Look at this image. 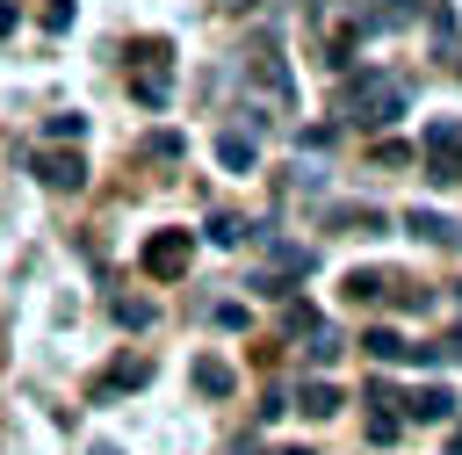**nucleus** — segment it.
Returning a JSON list of instances; mask_svg holds the SVG:
<instances>
[{
    "mask_svg": "<svg viewBox=\"0 0 462 455\" xmlns=\"http://www.w3.org/2000/svg\"><path fill=\"white\" fill-rule=\"evenodd\" d=\"M404 79H390V72H375V65H354L346 79H339V108L361 123V130H390L397 116H404Z\"/></svg>",
    "mask_w": 462,
    "mask_h": 455,
    "instance_id": "nucleus-1",
    "label": "nucleus"
},
{
    "mask_svg": "<svg viewBox=\"0 0 462 455\" xmlns=\"http://www.w3.org/2000/svg\"><path fill=\"white\" fill-rule=\"evenodd\" d=\"M188 260H195V231H173V224H166V231L144 238V274H152V282H180Z\"/></svg>",
    "mask_w": 462,
    "mask_h": 455,
    "instance_id": "nucleus-2",
    "label": "nucleus"
},
{
    "mask_svg": "<svg viewBox=\"0 0 462 455\" xmlns=\"http://www.w3.org/2000/svg\"><path fill=\"white\" fill-rule=\"evenodd\" d=\"M36 181H43L51 195H79V188H87V159H79L72 144H58V152L36 159Z\"/></svg>",
    "mask_w": 462,
    "mask_h": 455,
    "instance_id": "nucleus-3",
    "label": "nucleus"
},
{
    "mask_svg": "<svg viewBox=\"0 0 462 455\" xmlns=\"http://www.w3.org/2000/svg\"><path fill=\"white\" fill-rule=\"evenodd\" d=\"M152 383V354H123L101 383H94V404H108V397H130V390H144Z\"/></svg>",
    "mask_w": 462,
    "mask_h": 455,
    "instance_id": "nucleus-4",
    "label": "nucleus"
},
{
    "mask_svg": "<svg viewBox=\"0 0 462 455\" xmlns=\"http://www.w3.org/2000/svg\"><path fill=\"white\" fill-rule=\"evenodd\" d=\"M411 22H426V0H368V7H361V29H368V36L411 29Z\"/></svg>",
    "mask_w": 462,
    "mask_h": 455,
    "instance_id": "nucleus-5",
    "label": "nucleus"
},
{
    "mask_svg": "<svg viewBox=\"0 0 462 455\" xmlns=\"http://www.w3.org/2000/svg\"><path fill=\"white\" fill-rule=\"evenodd\" d=\"M339 404H346V390H339L332 376H310V383H303V390L289 397V412H303V419H332Z\"/></svg>",
    "mask_w": 462,
    "mask_h": 455,
    "instance_id": "nucleus-6",
    "label": "nucleus"
},
{
    "mask_svg": "<svg viewBox=\"0 0 462 455\" xmlns=\"http://www.w3.org/2000/svg\"><path fill=\"white\" fill-rule=\"evenodd\" d=\"M253 159H260V144H253V130H245V123L217 130V166H224V173H253Z\"/></svg>",
    "mask_w": 462,
    "mask_h": 455,
    "instance_id": "nucleus-7",
    "label": "nucleus"
},
{
    "mask_svg": "<svg viewBox=\"0 0 462 455\" xmlns=\"http://www.w3.org/2000/svg\"><path fill=\"white\" fill-rule=\"evenodd\" d=\"M296 347H303V361H310V368H332V361L346 354V332H339L332 318H318V325H310V332H303Z\"/></svg>",
    "mask_w": 462,
    "mask_h": 455,
    "instance_id": "nucleus-8",
    "label": "nucleus"
},
{
    "mask_svg": "<svg viewBox=\"0 0 462 455\" xmlns=\"http://www.w3.org/2000/svg\"><path fill=\"white\" fill-rule=\"evenodd\" d=\"M404 231H411V238H426V246H448V253H462V224H448L440 209H404Z\"/></svg>",
    "mask_w": 462,
    "mask_h": 455,
    "instance_id": "nucleus-9",
    "label": "nucleus"
},
{
    "mask_svg": "<svg viewBox=\"0 0 462 455\" xmlns=\"http://www.w3.org/2000/svg\"><path fill=\"white\" fill-rule=\"evenodd\" d=\"M108 318H116L123 332H144V325H159V303L137 296V289H116V296H108Z\"/></svg>",
    "mask_w": 462,
    "mask_h": 455,
    "instance_id": "nucleus-10",
    "label": "nucleus"
},
{
    "mask_svg": "<svg viewBox=\"0 0 462 455\" xmlns=\"http://www.w3.org/2000/svg\"><path fill=\"white\" fill-rule=\"evenodd\" d=\"M404 412L433 426V419H455V412H462V397H455V390H440V383H426V390H411V397H404Z\"/></svg>",
    "mask_w": 462,
    "mask_h": 455,
    "instance_id": "nucleus-11",
    "label": "nucleus"
},
{
    "mask_svg": "<svg viewBox=\"0 0 462 455\" xmlns=\"http://www.w3.org/2000/svg\"><path fill=\"white\" fill-rule=\"evenodd\" d=\"M325 224L332 231H390L383 209H361V202H325Z\"/></svg>",
    "mask_w": 462,
    "mask_h": 455,
    "instance_id": "nucleus-12",
    "label": "nucleus"
},
{
    "mask_svg": "<svg viewBox=\"0 0 462 455\" xmlns=\"http://www.w3.org/2000/svg\"><path fill=\"white\" fill-rule=\"evenodd\" d=\"M137 58H144V51H137ZM130 94H137V101H144V108H166V94H173V79H166V65H159V72H152V58H144V65H137V72H130Z\"/></svg>",
    "mask_w": 462,
    "mask_h": 455,
    "instance_id": "nucleus-13",
    "label": "nucleus"
},
{
    "mask_svg": "<svg viewBox=\"0 0 462 455\" xmlns=\"http://www.w3.org/2000/svg\"><path fill=\"white\" fill-rule=\"evenodd\" d=\"M195 390H202V397H231V390H238V376H231V361H217V354H202V361H195Z\"/></svg>",
    "mask_w": 462,
    "mask_h": 455,
    "instance_id": "nucleus-14",
    "label": "nucleus"
},
{
    "mask_svg": "<svg viewBox=\"0 0 462 455\" xmlns=\"http://www.w3.org/2000/svg\"><path fill=\"white\" fill-rule=\"evenodd\" d=\"M310 325H318V303H303V296H296V289H289V296H282V339H289V347H296V339H303V332H310Z\"/></svg>",
    "mask_w": 462,
    "mask_h": 455,
    "instance_id": "nucleus-15",
    "label": "nucleus"
},
{
    "mask_svg": "<svg viewBox=\"0 0 462 455\" xmlns=\"http://www.w3.org/2000/svg\"><path fill=\"white\" fill-rule=\"evenodd\" d=\"M202 238H209V246H238V238H245V217H238V209H209Z\"/></svg>",
    "mask_w": 462,
    "mask_h": 455,
    "instance_id": "nucleus-16",
    "label": "nucleus"
},
{
    "mask_svg": "<svg viewBox=\"0 0 462 455\" xmlns=\"http://www.w3.org/2000/svg\"><path fill=\"white\" fill-rule=\"evenodd\" d=\"M361 347H368L375 361H404V354H411V339H404V332H390V325H375V332H368Z\"/></svg>",
    "mask_w": 462,
    "mask_h": 455,
    "instance_id": "nucleus-17",
    "label": "nucleus"
},
{
    "mask_svg": "<svg viewBox=\"0 0 462 455\" xmlns=\"http://www.w3.org/2000/svg\"><path fill=\"white\" fill-rule=\"evenodd\" d=\"M426 29H433V43H440V51H455V43H462V22H455L448 7H433V0H426Z\"/></svg>",
    "mask_w": 462,
    "mask_h": 455,
    "instance_id": "nucleus-18",
    "label": "nucleus"
},
{
    "mask_svg": "<svg viewBox=\"0 0 462 455\" xmlns=\"http://www.w3.org/2000/svg\"><path fill=\"white\" fill-rule=\"evenodd\" d=\"M43 137H51V144H79V137H87V116H72V108H65V116H51V123H43Z\"/></svg>",
    "mask_w": 462,
    "mask_h": 455,
    "instance_id": "nucleus-19",
    "label": "nucleus"
},
{
    "mask_svg": "<svg viewBox=\"0 0 462 455\" xmlns=\"http://www.w3.org/2000/svg\"><path fill=\"white\" fill-rule=\"evenodd\" d=\"M346 296H354V303H375V296H383V274H368V267L346 274Z\"/></svg>",
    "mask_w": 462,
    "mask_h": 455,
    "instance_id": "nucleus-20",
    "label": "nucleus"
},
{
    "mask_svg": "<svg viewBox=\"0 0 462 455\" xmlns=\"http://www.w3.org/2000/svg\"><path fill=\"white\" fill-rule=\"evenodd\" d=\"M404 159H411L404 137H383V144H375V166H404Z\"/></svg>",
    "mask_w": 462,
    "mask_h": 455,
    "instance_id": "nucleus-21",
    "label": "nucleus"
},
{
    "mask_svg": "<svg viewBox=\"0 0 462 455\" xmlns=\"http://www.w3.org/2000/svg\"><path fill=\"white\" fill-rule=\"evenodd\" d=\"M72 14H79L72 0H51V7H43V29H51V36H58V29H72Z\"/></svg>",
    "mask_w": 462,
    "mask_h": 455,
    "instance_id": "nucleus-22",
    "label": "nucleus"
},
{
    "mask_svg": "<svg viewBox=\"0 0 462 455\" xmlns=\"http://www.w3.org/2000/svg\"><path fill=\"white\" fill-rule=\"evenodd\" d=\"M209 318H217V332H238V325H245V303H217Z\"/></svg>",
    "mask_w": 462,
    "mask_h": 455,
    "instance_id": "nucleus-23",
    "label": "nucleus"
},
{
    "mask_svg": "<svg viewBox=\"0 0 462 455\" xmlns=\"http://www.w3.org/2000/svg\"><path fill=\"white\" fill-rule=\"evenodd\" d=\"M282 412H289V390H282V383H267V397H260V419H282Z\"/></svg>",
    "mask_w": 462,
    "mask_h": 455,
    "instance_id": "nucleus-24",
    "label": "nucleus"
},
{
    "mask_svg": "<svg viewBox=\"0 0 462 455\" xmlns=\"http://www.w3.org/2000/svg\"><path fill=\"white\" fill-rule=\"evenodd\" d=\"M224 455H260V441H253V433H245V441H231V448H224Z\"/></svg>",
    "mask_w": 462,
    "mask_h": 455,
    "instance_id": "nucleus-25",
    "label": "nucleus"
},
{
    "mask_svg": "<svg viewBox=\"0 0 462 455\" xmlns=\"http://www.w3.org/2000/svg\"><path fill=\"white\" fill-rule=\"evenodd\" d=\"M440 347H448V354H462V325H448V339H440Z\"/></svg>",
    "mask_w": 462,
    "mask_h": 455,
    "instance_id": "nucleus-26",
    "label": "nucleus"
},
{
    "mask_svg": "<svg viewBox=\"0 0 462 455\" xmlns=\"http://www.w3.org/2000/svg\"><path fill=\"white\" fill-rule=\"evenodd\" d=\"M7 29H14V7H7V0H0V36H7Z\"/></svg>",
    "mask_w": 462,
    "mask_h": 455,
    "instance_id": "nucleus-27",
    "label": "nucleus"
},
{
    "mask_svg": "<svg viewBox=\"0 0 462 455\" xmlns=\"http://www.w3.org/2000/svg\"><path fill=\"white\" fill-rule=\"evenodd\" d=\"M274 455H310V448H274Z\"/></svg>",
    "mask_w": 462,
    "mask_h": 455,
    "instance_id": "nucleus-28",
    "label": "nucleus"
},
{
    "mask_svg": "<svg viewBox=\"0 0 462 455\" xmlns=\"http://www.w3.org/2000/svg\"><path fill=\"white\" fill-rule=\"evenodd\" d=\"M224 7H238V14H245V7H253V0H224Z\"/></svg>",
    "mask_w": 462,
    "mask_h": 455,
    "instance_id": "nucleus-29",
    "label": "nucleus"
},
{
    "mask_svg": "<svg viewBox=\"0 0 462 455\" xmlns=\"http://www.w3.org/2000/svg\"><path fill=\"white\" fill-rule=\"evenodd\" d=\"M440 455H462V448H440Z\"/></svg>",
    "mask_w": 462,
    "mask_h": 455,
    "instance_id": "nucleus-30",
    "label": "nucleus"
},
{
    "mask_svg": "<svg viewBox=\"0 0 462 455\" xmlns=\"http://www.w3.org/2000/svg\"><path fill=\"white\" fill-rule=\"evenodd\" d=\"M455 448H462V433H455Z\"/></svg>",
    "mask_w": 462,
    "mask_h": 455,
    "instance_id": "nucleus-31",
    "label": "nucleus"
}]
</instances>
